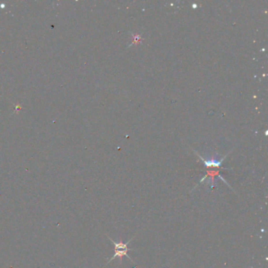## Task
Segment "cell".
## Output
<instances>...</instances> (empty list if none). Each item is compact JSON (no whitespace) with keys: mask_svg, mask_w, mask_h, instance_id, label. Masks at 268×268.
Masks as SVG:
<instances>
[{"mask_svg":"<svg viewBox=\"0 0 268 268\" xmlns=\"http://www.w3.org/2000/svg\"><path fill=\"white\" fill-rule=\"evenodd\" d=\"M134 236L133 237H132V238H131V239L129 240L128 242L123 243L122 241V240H121V239H120V241H119V242H117V241H114L112 239V238H110V237H109L108 236V239L111 241L112 242H113V245H114V246H115V248H114L115 254L113 255V257H111V258H110V259L108 260V263H110L111 261H113V260H114L115 258H117V257H118V258L120 259V263H121V262H122L123 256H124L128 257L129 260H131V262L134 263L133 260H132L131 257L129 256L128 255V251L129 250V248H128V245L129 243L131 242V241L133 240V238H134Z\"/></svg>","mask_w":268,"mask_h":268,"instance_id":"1","label":"cell"}]
</instances>
